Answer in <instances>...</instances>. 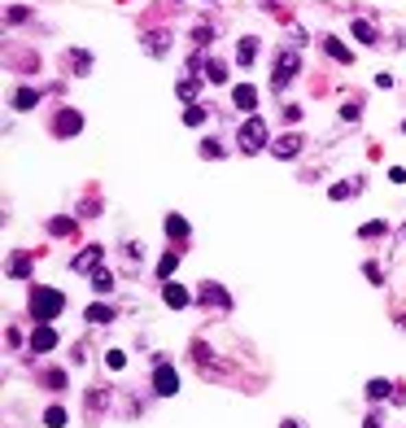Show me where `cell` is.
I'll list each match as a JSON object with an SVG mask.
<instances>
[{
	"label": "cell",
	"instance_id": "6da1fadb",
	"mask_svg": "<svg viewBox=\"0 0 406 428\" xmlns=\"http://www.w3.org/2000/svg\"><path fill=\"white\" fill-rule=\"evenodd\" d=\"M62 311H66V293L62 289H49V284H35V289H31L27 315L35 319V324H53Z\"/></svg>",
	"mask_w": 406,
	"mask_h": 428
},
{
	"label": "cell",
	"instance_id": "7a4b0ae2",
	"mask_svg": "<svg viewBox=\"0 0 406 428\" xmlns=\"http://www.w3.org/2000/svg\"><path fill=\"white\" fill-rule=\"evenodd\" d=\"M297 75H302V49H293V44L276 49V57H271V92H289Z\"/></svg>",
	"mask_w": 406,
	"mask_h": 428
},
{
	"label": "cell",
	"instance_id": "3957f363",
	"mask_svg": "<svg viewBox=\"0 0 406 428\" xmlns=\"http://www.w3.org/2000/svg\"><path fill=\"white\" fill-rule=\"evenodd\" d=\"M236 145H241V153H262V149H271V127H267V118L262 114H249L241 127H236Z\"/></svg>",
	"mask_w": 406,
	"mask_h": 428
},
{
	"label": "cell",
	"instance_id": "277c9868",
	"mask_svg": "<svg viewBox=\"0 0 406 428\" xmlns=\"http://www.w3.org/2000/svg\"><path fill=\"white\" fill-rule=\"evenodd\" d=\"M197 302L210 306V311H232V293L223 289V284H214V280H201L197 284Z\"/></svg>",
	"mask_w": 406,
	"mask_h": 428
},
{
	"label": "cell",
	"instance_id": "5b68a950",
	"mask_svg": "<svg viewBox=\"0 0 406 428\" xmlns=\"http://www.w3.org/2000/svg\"><path fill=\"white\" fill-rule=\"evenodd\" d=\"M49 132H53L57 140H70V136H79V132H83V114H79V110H70V105H66V110H57V114H53Z\"/></svg>",
	"mask_w": 406,
	"mask_h": 428
},
{
	"label": "cell",
	"instance_id": "8992f818",
	"mask_svg": "<svg viewBox=\"0 0 406 428\" xmlns=\"http://www.w3.org/2000/svg\"><path fill=\"white\" fill-rule=\"evenodd\" d=\"M62 66H66L75 79H83V75H92V66H97V53H92V49H79V44H75V49L62 53Z\"/></svg>",
	"mask_w": 406,
	"mask_h": 428
},
{
	"label": "cell",
	"instance_id": "52a82bcc",
	"mask_svg": "<svg viewBox=\"0 0 406 428\" xmlns=\"http://www.w3.org/2000/svg\"><path fill=\"white\" fill-rule=\"evenodd\" d=\"M153 394L158 398H175L179 394V376H175V367L171 363H153Z\"/></svg>",
	"mask_w": 406,
	"mask_h": 428
},
{
	"label": "cell",
	"instance_id": "ba28073f",
	"mask_svg": "<svg viewBox=\"0 0 406 428\" xmlns=\"http://www.w3.org/2000/svg\"><path fill=\"white\" fill-rule=\"evenodd\" d=\"M302 149H306V140L297 136V132H284V136H276V140H271V153H276L280 162H293Z\"/></svg>",
	"mask_w": 406,
	"mask_h": 428
},
{
	"label": "cell",
	"instance_id": "9c48e42d",
	"mask_svg": "<svg viewBox=\"0 0 406 428\" xmlns=\"http://www.w3.org/2000/svg\"><path fill=\"white\" fill-rule=\"evenodd\" d=\"M101 258H105V249L101 245H88V249H79V254L70 258V267H75L79 276H92V271L101 267Z\"/></svg>",
	"mask_w": 406,
	"mask_h": 428
},
{
	"label": "cell",
	"instance_id": "30bf717a",
	"mask_svg": "<svg viewBox=\"0 0 406 428\" xmlns=\"http://www.w3.org/2000/svg\"><path fill=\"white\" fill-rule=\"evenodd\" d=\"M140 49H145V57L158 62V57L171 53V35H166V31H145V35H140Z\"/></svg>",
	"mask_w": 406,
	"mask_h": 428
},
{
	"label": "cell",
	"instance_id": "8fae6325",
	"mask_svg": "<svg viewBox=\"0 0 406 428\" xmlns=\"http://www.w3.org/2000/svg\"><path fill=\"white\" fill-rule=\"evenodd\" d=\"M201 83H206V75H179L175 97L184 101V105H197V101H201Z\"/></svg>",
	"mask_w": 406,
	"mask_h": 428
},
{
	"label": "cell",
	"instance_id": "7c38bea8",
	"mask_svg": "<svg viewBox=\"0 0 406 428\" xmlns=\"http://www.w3.org/2000/svg\"><path fill=\"white\" fill-rule=\"evenodd\" d=\"M232 105L249 118V114L258 110V88H254V83H236V88H232Z\"/></svg>",
	"mask_w": 406,
	"mask_h": 428
},
{
	"label": "cell",
	"instance_id": "4fadbf2b",
	"mask_svg": "<svg viewBox=\"0 0 406 428\" xmlns=\"http://www.w3.org/2000/svg\"><path fill=\"white\" fill-rule=\"evenodd\" d=\"M258 53H262V40H258V35H241V44H236V66L249 70V66L258 62Z\"/></svg>",
	"mask_w": 406,
	"mask_h": 428
},
{
	"label": "cell",
	"instance_id": "5bb4252c",
	"mask_svg": "<svg viewBox=\"0 0 406 428\" xmlns=\"http://www.w3.org/2000/svg\"><path fill=\"white\" fill-rule=\"evenodd\" d=\"M27 346L35 350V354H49V350H57V328L53 324H35V332H31V341Z\"/></svg>",
	"mask_w": 406,
	"mask_h": 428
},
{
	"label": "cell",
	"instance_id": "9a60e30c",
	"mask_svg": "<svg viewBox=\"0 0 406 428\" xmlns=\"http://www.w3.org/2000/svg\"><path fill=\"white\" fill-rule=\"evenodd\" d=\"M162 302L171 306V311H184V306L193 302V293H188L184 284H175V280H162Z\"/></svg>",
	"mask_w": 406,
	"mask_h": 428
},
{
	"label": "cell",
	"instance_id": "2e32d148",
	"mask_svg": "<svg viewBox=\"0 0 406 428\" xmlns=\"http://www.w3.org/2000/svg\"><path fill=\"white\" fill-rule=\"evenodd\" d=\"M319 44H324V53L332 57V62H341V66H350V62H354V53H350V44H341V40H337V35H324V40H319Z\"/></svg>",
	"mask_w": 406,
	"mask_h": 428
},
{
	"label": "cell",
	"instance_id": "e0dca14e",
	"mask_svg": "<svg viewBox=\"0 0 406 428\" xmlns=\"http://www.w3.org/2000/svg\"><path fill=\"white\" fill-rule=\"evenodd\" d=\"M350 35H354L358 44H376V40H380L376 22H367V18H354V22H350Z\"/></svg>",
	"mask_w": 406,
	"mask_h": 428
},
{
	"label": "cell",
	"instance_id": "ac0fdd59",
	"mask_svg": "<svg viewBox=\"0 0 406 428\" xmlns=\"http://www.w3.org/2000/svg\"><path fill=\"white\" fill-rule=\"evenodd\" d=\"M9 105H14L18 114H31L35 105H40V88H18V92H14V101H9Z\"/></svg>",
	"mask_w": 406,
	"mask_h": 428
},
{
	"label": "cell",
	"instance_id": "d6986e66",
	"mask_svg": "<svg viewBox=\"0 0 406 428\" xmlns=\"http://www.w3.org/2000/svg\"><path fill=\"white\" fill-rule=\"evenodd\" d=\"M197 153H201L206 162H219V158H228V145H223L219 136H206V140L197 145Z\"/></svg>",
	"mask_w": 406,
	"mask_h": 428
},
{
	"label": "cell",
	"instance_id": "ffe728a7",
	"mask_svg": "<svg viewBox=\"0 0 406 428\" xmlns=\"http://www.w3.org/2000/svg\"><path fill=\"white\" fill-rule=\"evenodd\" d=\"M83 319H88V324H101V328H105V324H114L118 315H114V306L97 302V306H88V311H83Z\"/></svg>",
	"mask_w": 406,
	"mask_h": 428
},
{
	"label": "cell",
	"instance_id": "44dd1931",
	"mask_svg": "<svg viewBox=\"0 0 406 428\" xmlns=\"http://www.w3.org/2000/svg\"><path fill=\"white\" fill-rule=\"evenodd\" d=\"M228 79H232L228 75V62H223V57H210V62H206V83H219V88H223Z\"/></svg>",
	"mask_w": 406,
	"mask_h": 428
},
{
	"label": "cell",
	"instance_id": "7402d4cb",
	"mask_svg": "<svg viewBox=\"0 0 406 428\" xmlns=\"http://www.w3.org/2000/svg\"><path fill=\"white\" fill-rule=\"evenodd\" d=\"M358 193H363V180H345V184H332V188H328L332 201H350V197H358Z\"/></svg>",
	"mask_w": 406,
	"mask_h": 428
},
{
	"label": "cell",
	"instance_id": "603a6c76",
	"mask_svg": "<svg viewBox=\"0 0 406 428\" xmlns=\"http://www.w3.org/2000/svg\"><path fill=\"white\" fill-rule=\"evenodd\" d=\"M188 232L193 228H188L184 214H166V236H171V241H188Z\"/></svg>",
	"mask_w": 406,
	"mask_h": 428
},
{
	"label": "cell",
	"instance_id": "cb8c5ba5",
	"mask_svg": "<svg viewBox=\"0 0 406 428\" xmlns=\"http://www.w3.org/2000/svg\"><path fill=\"white\" fill-rule=\"evenodd\" d=\"M367 398L372 402H385V398H393V385L385 376H376V380H367Z\"/></svg>",
	"mask_w": 406,
	"mask_h": 428
},
{
	"label": "cell",
	"instance_id": "d4e9b609",
	"mask_svg": "<svg viewBox=\"0 0 406 428\" xmlns=\"http://www.w3.org/2000/svg\"><path fill=\"white\" fill-rule=\"evenodd\" d=\"M206 118H210V105H188L184 110V127H206Z\"/></svg>",
	"mask_w": 406,
	"mask_h": 428
},
{
	"label": "cell",
	"instance_id": "484cf974",
	"mask_svg": "<svg viewBox=\"0 0 406 428\" xmlns=\"http://www.w3.org/2000/svg\"><path fill=\"white\" fill-rule=\"evenodd\" d=\"M214 44V27L210 22H193V49H210Z\"/></svg>",
	"mask_w": 406,
	"mask_h": 428
},
{
	"label": "cell",
	"instance_id": "4316f807",
	"mask_svg": "<svg viewBox=\"0 0 406 428\" xmlns=\"http://www.w3.org/2000/svg\"><path fill=\"white\" fill-rule=\"evenodd\" d=\"M193 363H201V367H206V372H214V376H219V372H223V363H219V359H214V354H210L206 346H193Z\"/></svg>",
	"mask_w": 406,
	"mask_h": 428
},
{
	"label": "cell",
	"instance_id": "83f0119b",
	"mask_svg": "<svg viewBox=\"0 0 406 428\" xmlns=\"http://www.w3.org/2000/svg\"><path fill=\"white\" fill-rule=\"evenodd\" d=\"M206 62H210V57L201 49H193V53H188V62H184V75H206Z\"/></svg>",
	"mask_w": 406,
	"mask_h": 428
},
{
	"label": "cell",
	"instance_id": "f1b7e54d",
	"mask_svg": "<svg viewBox=\"0 0 406 428\" xmlns=\"http://www.w3.org/2000/svg\"><path fill=\"white\" fill-rule=\"evenodd\" d=\"M92 289H97V293H114V276L105 267H97V271H92Z\"/></svg>",
	"mask_w": 406,
	"mask_h": 428
},
{
	"label": "cell",
	"instance_id": "f546056e",
	"mask_svg": "<svg viewBox=\"0 0 406 428\" xmlns=\"http://www.w3.org/2000/svg\"><path fill=\"white\" fill-rule=\"evenodd\" d=\"M175 267H179V254H162V258H158V280H171Z\"/></svg>",
	"mask_w": 406,
	"mask_h": 428
},
{
	"label": "cell",
	"instance_id": "4dcf8cb0",
	"mask_svg": "<svg viewBox=\"0 0 406 428\" xmlns=\"http://www.w3.org/2000/svg\"><path fill=\"white\" fill-rule=\"evenodd\" d=\"M389 228H385V219H372V223H363V228H358V236H363V241H376V236H385Z\"/></svg>",
	"mask_w": 406,
	"mask_h": 428
},
{
	"label": "cell",
	"instance_id": "1f68e13d",
	"mask_svg": "<svg viewBox=\"0 0 406 428\" xmlns=\"http://www.w3.org/2000/svg\"><path fill=\"white\" fill-rule=\"evenodd\" d=\"M9 276H14V280H22V276H31V258H27V254H18V258H14V263H9Z\"/></svg>",
	"mask_w": 406,
	"mask_h": 428
},
{
	"label": "cell",
	"instance_id": "d6a6232c",
	"mask_svg": "<svg viewBox=\"0 0 406 428\" xmlns=\"http://www.w3.org/2000/svg\"><path fill=\"white\" fill-rule=\"evenodd\" d=\"M44 424H49V428H66V411L62 407H49V411H44Z\"/></svg>",
	"mask_w": 406,
	"mask_h": 428
},
{
	"label": "cell",
	"instance_id": "836d02e7",
	"mask_svg": "<svg viewBox=\"0 0 406 428\" xmlns=\"http://www.w3.org/2000/svg\"><path fill=\"white\" fill-rule=\"evenodd\" d=\"M358 114H363V105H358V101H345L341 105V123H358Z\"/></svg>",
	"mask_w": 406,
	"mask_h": 428
},
{
	"label": "cell",
	"instance_id": "e575fe53",
	"mask_svg": "<svg viewBox=\"0 0 406 428\" xmlns=\"http://www.w3.org/2000/svg\"><path fill=\"white\" fill-rule=\"evenodd\" d=\"M363 276L372 284H385V267H380V263H363Z\"/></svg>",
	"mask_w": 406,
	"mask_h": 428
},
{
	"label": "cell",
	"instance_id": "d590c367",
	"mask_svg": "<svg viewBox=\"0 0 406 428\" xmlns=\"http://www.w3.org/2000/svg\"><path fill=\"white\" fill-rule=\"evenodd\" d=\"M49 232H53V236H70V232H75V223H70V219H53Z\"/></svg>",
	"mask_w": 406,
	"mask_h": 428
},
{
	"label": "cell",
	"instance_id": "8d00e7d4",
	"mask_svg": "<svg viewBox=\"0 0 406 428\" xmlns=\"http://www.w3.org/2000/svg\"><path fill=\"white\" fill-rule=\"evenodd\" d=\"M44 385H49V389H66V372H62V367L49 372V376H44Z\"/></svg>",
	"mask_w": 406,
	"mask_h": 428
},
{
	"label": "cell",
	"instance_id": "74e56055",
	"mask_svg": "<svg viewBox=\"0 0 406 428\" xmlns=\"http://www.w3.org/2000/svg\"><path fill=\"white\" fill-rule=\"evenodd\" d=\"M105 363H110V372H118V367L127 363V354L123 350H110V354H105Z\"/></svg>",
	"mask_w": 406,
	"mask_h": 428
},
{
	"label": "cell",
	"instance_id": "f35d334b",
	"mask_svg": "<svg viewBox=\"0 0 406 428\" xmlns=\"http://www.w3.org/2000/svg\"><path fill=\"white\" fill-rule=\"evenodd\" d=\"M27 18H31V14H27V9H18V5H14V9L5 14V22H27Z\"/></svg>",
	"mask_w": 406,
	"mask_h": 428
},
{
	"label": "cell",
	"instance_id": "ab89813d",
	"mask_svg": "<svg viewBox=\"0 0 406 428\" xmlns=\"http://www.w3.org/2000/svg\"><path fill=\"white\" fill-rule=\"evenodd\" d=\"M302 118V105H284V123H297Z\"/></svg>",
	"mask_w": 406,
	"mask_h": 428
},
{
	"label": "cell",
	"instance_id": "60d3db41",
	"mask_svg": "<svg viewBox=\"0 0 406 428\" xmlns=\"http://www.w3.org/2000/svg\"><path fill=\"white\" fill-rule=\"evenodd\" d=\"M389 184H406V171H402V166H389Z\"/></svg>",
	"mask_w": 406,
	"mask_h": 428
},
{
	"label": "cell",
	"instance_id": "b9f144b4",
	"mask_svg": "<svg viewBox=\"0 0 406 428\" xmlns=\"http://www.w3.org/2000/svg\"><path fill=\"white\" fill-rule=\"evenodd\" d=\"M380 424H385V420H380V415L372 411V415H367V428H380Z\"/></svg>",
	"mask_w": 406,
	"mask_h": 428
},
{
	"label": "cell",
	"instance_id": "7bdbcfd3",
	"mask_svg": "<svg viewBox=\"0 0 406 428\" xmlns=\"http://www.w3.org/2000/svg\"><path fill=\"white\" fill-rule=\"evenodd\" d=\"M280 428H297V424H293V420H284V424H280Z\"/></svg>",
	"mask_w": 406,
	"mask_h": 428
},
{
	"label": "cell",
	"instance_id": "ee69618b",
	"mask_svg": "<svg viewBox=\"0 0 406 428\" xmlns=\"http://www.w3.org/2000/svg\"><path fill=\"white\" fill-rule=\"evenodd\" d=\"M402 136H406V118H402Z\"/></svg>",
	"mask_w": 406,
	"mask_h": 428
},
{
	"label": "cell",
	"instance_id": "f6af8a7d",
	"mask_svg": "<svg viewBox=\"0 0 406 428\" xmlns=\"http://www.w3.org/2000/svg\"><path fill=\"white\" fill-rule=\"evenodd\" d=\"M402 236H406V232H402Z\"/></svg>",
	"mask_w": 406,
	"mask_h": 428
}]
</instances>
